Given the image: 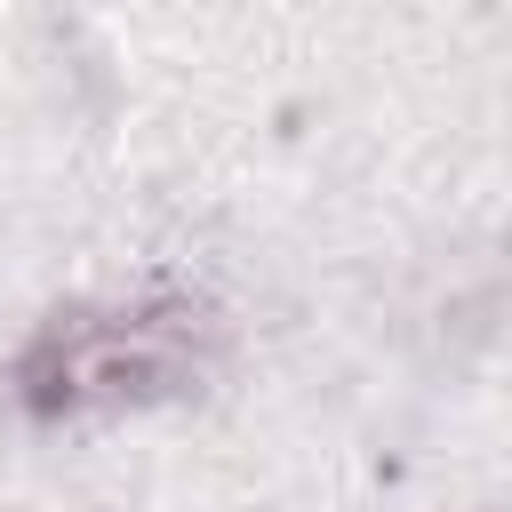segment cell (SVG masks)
<instances>
[{"mask_svg":"<svg viewBox=\"0 0 512 512\" xmlns=\"http://www.w3.org/2000/svg\"><path fill=\"white\" fill-rule=\"evenodd\" d=\"M224 352V320L200 296H144V304H72L40 320L16 360V400L32 416H96L144 408L200 384Z\"/></svg>","mask_w":512,"mask_h":512,"instance_id":"obj_1","label":"cell"}]
</instances>
